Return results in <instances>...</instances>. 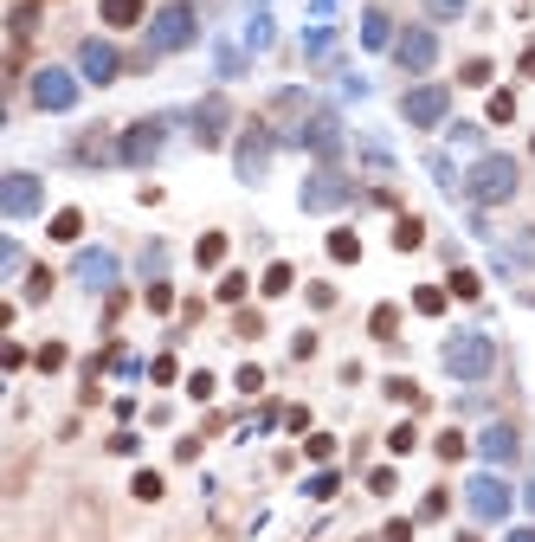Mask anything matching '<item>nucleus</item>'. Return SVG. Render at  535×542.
Instances as JSON below:
<instances>
[{
    "instance_id": "11",
    "label": "nucleus",
    "mask_w": 535,
    "mask_h": 542,
    "mask_svg": "<svg viewBox=\"0 0 535 542\" xmlns=\"http://www.w3.org/2000/svg\"><path fill=\"white\" fill-rule=\"evenodd\" d=\"M303 149L323 156V162H336V149H342V123H336L329 110H317L310 123H303Z\"/></svg>"
},
{
    "instance_id": "1",
    "label": "nucleus",
    "mask_w": 535,
    "mask_h": 542,
    "mask_svg": "<svg viewBox=\"0 0 535 542\" xmlns=\"http://www.w3.org/2000/svg\"><path fill=\"white\" fill-rule=\"evenodd\" d=\"M516 156H478L471 175H465V194L478 200V207H503V200H516Z\"/></svg>"
},
{
    "instance_id": "9",
    "label": "nucleus",
    "mask_w": 535,
    "mask_h": 542,
    "mask_svg": "<svg viewBox=\"0 0 535 542\" xmlns=\"http://www.w3.org/2000/svg\"><path fill=\"white\" fill-rule=\"evenodd\" d=\"M342 200H348V181H342L336 168H323V175L303 181V207H310V214H329V207H342Z\"/></svg>"
},
{
    "instance_id": "14",
    "label": "nucleus",
    "mask_w": 535,
    "mask_h": 542,
    "mask_svg": "<svg viewBox=\"0 0 535 542\" xmlns=\"http://www.w3.org/2000/svg\"><path fill=\"white\" fill-rule=\"evenodd\" d=\"M226 123H233V110H226V97H207V104L194 110V136H200V149H219Z\"/></svg>"
},
{
    "instance_id": "4",
    "label": "nucleus",
    "mask_w": 535,
    "mask_h": 542,
    "mask_svg": "<svg viewBox=\"0 0 535 542\" xmlns=\"http://www.w3.org/2000/svg\"><path fill=\"white\" fill-rule=\"evenodd\" d=\"M148 45H156V52H181V45H194V7H187V0H168V7L148 20Z\"/></svg>"
},
{
    "instance_id": "3",
    "label": "nucleus",
    "mask_w": 535,
    "mask_h": 542,
    "mask_svg": "<svg viewBox=\"0 0 535 542\" xmlns=\"http://www.w3.org/2000/svg\"><path fill=\"white\" fill-rule=\"evenodd\" d=\"M162 143H168V123H162V116L129 123V129H123V143H116V162H123V168H148V162L162 156Z\"/></svg>"
},
{
    "instance_id": "39",
    "label": "nucleus",
    "mask_w": 535,
    "mask_h": 542,
    "mask_svg": "<svg viewBox=\"0 0 535 542\" xmlns=\"http://www.w3.org/2000/svg\"><path fill=\"white\" fill-rule=\"evenodd\" d=\"M246 45H271V20H265V14L252 20V33H246Z\"/></svg>"
},
{
    "instance_id": "31",
    "label": "nucleus",
    "mask_w": 535,
    "mask_h": 542,
    "mask_svg": "<svg viewBox=\"0 0 535 542\" xmlns=\"http://www.w3.org/2000/svg\"><path fill=\"white\" fill-rule=\"evenodd\" d=\"M329 45H336V39H329V26H317L310 39H303V52H310V58H329Z\"/></svg>"
},
{
    "instance_id": "15",
    "label": "nucleus",
    "mask_w": 535,
    "mask_h": 542,
    "mask_svg": "<svg viewBox=\"0 0 535 542\" xmlns=\"http://www.w3.org/2000/svg\"><path fill=\"white\" fill-rule=\"evenodd\" d=\"M516 446H522V439H516V427H510V420H490V427L478 433V452H484L490 465H510V458H516Z\"/></svg>"
},
{
    "instance_id": "30",
    "label": "nucleus",
    "mask_w": 535,
    "mask_h": 542,
    "mask_svg": "<svg viewBox=\"0 0 535 542\" xmlns=\"http://www.w3.org/2000/svg\"><path fill=\"white\" fill-rule=\"evenodd\" d=\"M432 452H439V458H465V433H439Z\"/></svg>"
},
{
    "instance_id": "32",
    "label": "nucleus",
    "mask_w": 535,
    "mask_h": 542,
    "mask_svg": "<svg viewBox=\"0 0 535 542\" xmlns=\"http://www.w3.org/2000/svg\"><path fill=\"white\" fill-rule=\"evenodd\" d=\"M426 14L432 20H458V14H465V0H426Z\"/></svg>"
},
{
    "instance_id": "37",
    "label": "nucleus",
    "mask_w": 535,
    "mask_h": 542,
    "mask_svg": "<svg viewBox=\"0 0 535 542\" xmlns=\"http://www.w3.org/2000/svg\"><path fill=\"white\" fill-rule=\"evenodd\" d=\"M239 387H246V394H258V387H265V368H258V362H246V368H239Z\"/></svg>"
},
{
    "instance_id": "16",
    "label": "nucleus",
    "mask_w": 535,
    "mask_h": 542,
    "mask_svg": "<svg viewBox=\"0 0 535 542\" xmlns=\"http://www.w3.org/2000/svg\"><path fill=\"white\" fill-rule=\"evenodd\" d=\"M78 278H85V285H110V278H116V258H110V252H85V258H78Z\"/></svg>"
},
{
    "instance_id": "22",
    "label": "nucleus",
    "mask_w": 535,
    "mask_h": 542,
    "mask_svg": "<svg viewBox=\"0 0 535 542\" xmlns=\"http://www.w3.org/2000/svg\"><path fill=\"white\" fill-rule=\"evenodd\" d=\"M290 285H297V271H290L284 258H278V265H265V297H284Z\"/></svg>"
},
{
    "instance_id": "25",
    "label": "nucleus",
    "mask_w": 535,
    "mask_h": 542,
    "mask_svg": "<svg viewBox=\"0 0 535 542\" xmlns=\"http://www.w3.org/2000/svg\"><path fill=\"white\" fill-rule=\"evenodd\" d=\"M394 246H400V252H419V246H426V226H419V220H400V226H394Z\"/></svg>"
},
{
    "instance_id": "33",
    "label": "nucleus",
    "mask_w": 535,
    "mask_h": 542,
    "mask_svg": "<svg viewBox=\"0 0 535 542\" xmlns=\"http://www.w3.org/2000/svg\"><path fill=\"white\" fill-rule=\"evenodd\" d=\"M219 297H226V304L246 297V278H239V271H226V278H219Z\"/></svg>"
},
{
    "instance_id": "5",
    "label": "nucleus",
    "mask_w": 535,
    "mask_h": 542,
    "mask_svg": "<svg viewBox=\"0 0 535 542\" xmlns=\"http://www.w3.org/2000/svg\"><path fill=\"white\" fill-rule=\"evenodd\" d=\"M445 110H451V91H445V85H413L407 104H400V116H407L413 129H439Z\"/></svg>"
},
{
    "instance_id": "18",
    "label": "nucleus",
    "mask_w": 535,
    "mask_h": 542,
    "mask_svg": "<svg viewBox=\"0 0 535 542\" xmlns=\"http://www.w3.org/2000/svg\"><path fill=\"white\" fill-rule=\"evenodd\" d=\"M136 20H142V0H104V26L123 33V26H136Z\"/></svg>"
},
{
    "instance_id": "29",
    "label": "nucleus",
    "mask_w": 535,
    "mask_h": 542,
    "mask_svg": "<svg viewBox=\"0 0 535 542\" xmlns=\"http://www.w3.org/2000/svg\"><path fill=\"white\" fill-rule=\"evenodd\" d=\"M368 329H374V336H380V343H388V336H394V329H400V310H374V323H368Z\"/></svg>"
},
{
    "instance_id": "42",
    "label": "nucleus",
    "mask_w": 535,
    "mask_h": 542,
    "mask_svg": "<svg viewBox=\"0 0 535 542\" xmlns=\"http://www.w3.org/2000/svg\"><path fill=\"white\" fill-rule=\"evenodd\" d=\"M458 542H478V536H458Z\"/></svg>"
},
{
    "instance_id": "26",
    "label": "nucleus",
    "mask_w": 535,
    "mask_h": 542,
    "mask_svg": "<svg viewBox=\"0 0 535 542\" xmlns=\"http://www.w3.org/2000/svg\"><path fill=\"white\" fill-rule=\"evenodd\" d=\"M413 310H419V316H439V310H445V291H439V285H419V291H413Z\"/></svg>"
},
{
    "instance_id": "8",
    "label": "nucleus",
    "mask_w": 535,
    "mask_h": 542,
    "mask_svg": "<svg viewBox=\"0 0 535 542\" xmlns=\"http://www.w3.org/2000/svg\"><path fill=\"white\" fill-rule=\"evenodd\" d=\"M265 168H271V129L252 123L246 143H239V181H265Z\"/></svg>"
},
{
    "instance_id": "10",
    "label": "nucleus",
    "mask_w": 535,
    "mask_h": 542,
    "mask_svg": "<svg viewBox=\"0 0 535 542\" xmlns=\"http://www.w3.org/2000/svg\"><path fill=\"white\" fill-rule=\"evenodd\" d=\"M394 58L407 65V72H432V58H439V39H432L426 26H413V33H400V39H394Z\"/></svg>"
},
{
    "instance_id": "24",
    "label": "nucleus",
    "mask_w": 535,
    "mask_h": 542,
    "mask_svg": "<svg viewBox=\"0 0 535 542\" xmlns=\"http://www.w3.org/2000/svg\"><path fill=\"white\" fill-rule=\"evenodd\" d=\"M445 291H451V297H465V304H471V297H478L484 285H478V271H465V265H458V271H451V285H445Z\"/></svg>"
},
{
    "instance_id": "34",
    "label": "nucleus",
    "mask_w": 535,
    "mask_h": 542,
    "mask_svg": "<svg viewBox=\"0 0 535 542\" xmlns=\"http://www.w3.org/2000/svg\"><path fill=\"white\" fill-rule=\"evenodd\" d=\"M510 116H516V97L497 91V97H490V123H510Z\"/></svg>"
},
{
    "instance_id": "13",
    "label": "nucleus",
    "mask_w": 535,
    "mask_h": 542,
    "mask_svg": "<svg viewBox=\"0 0 535 542\" xmlns=\"http://www.w3.org/2000/svg\"><path fill=\"white\" fill-rule=\"evenodd\" d=\"M78 72H85L91 85H110V78H116V45L85 39V45H78Z\"/></svg>"
},
{
    "instance_id": "2",
    "label": "nucleus",
    "mask_w": 535,
    "mask_h": 542,
    "mask_svg": "<svg viewBox=\"0 0 535 542\" xmlns=\"http://www.w3.org/2000/svg\"><path fill=\"white\" fill-rule=\"evenodd\" d=\"M445 375H458V381H484L490 368H497V349H490V336H478V329H458L451 343H445Z\"/></svg>"
},
{
    "instance_id": "36",
    "label": "nucleus",
    "mask_w": 535,
    "mask_h": 542,
    "mask_svg": "<svg viewBox=\"0 0 535 542\" xmlns=\"http://www.w3.org/2000/svg\"><path fill=\"white\" fill-rule=\"evenodd\" d=\"M148 310H175V291L156 278V285H148Z\"/></svg>"
},
{
    "instance_id": "28",
    "label": "nucleus",
    "mask_w": 535,
    "mask_h": 542,
    "mask_svg": "<svg viewBox=\"0 0 535 542\" xmlns=\"http://www.w3.org/2000/svg\"><path fill=\"white\" fill-rule=\"evenodd\" d=\"M129 491H136L142 504H156V497H162V478H156V471H136V485H129Z\"/></svg>"
},
{
    "instance_id": "41",
    "label": "nucleus",
    "mask_w": 535,
    "mask_h": 542,
    "mask_svg": "<svg viewBox=\"0 0 535 542\" xmlns=\"http://www.w3.org/2000/svg\"><path fill=\"white\" fill-rule=\"evenodd\" d=\"M510 542H535V529H516V536H510Z\"/></svg>"
},
{
    "instance_id": "6",
    "label": "nucleus",
    "mask_w": 535,
    "mask_h": 542,
    "mask_svg": "<svg viewBox=\"0 0 535 542\" xmlns=\"http://www.w3.org/2000/svg\"><path fill=\"white\" fill-rule=\"evenodd\" d=\"M465 504H471L478 523H503V517H510V485H503V478H471V485H465Z\"/></svg>"
},
{
    "instance_id": "19",
    "label": "nucleus",
    "mask_w": 535,
    "mask_h": 542,
    "mask_svg": "<svg viewBox=\"0 0 535 542\" xmlns=\"http://www.w3.org/2000/svg\"><path fill=\"white\" fill-rule=\"evenodd\" d=\"M329 258H336V265H355V258H361V239H355L348 226H336V233H329Z\"/></svg>"
},
{
    "instance_id": "38",
    "label": "nucleus",
    "mask_w": 535,
    "mask_h": 542,
    "mask_svg": "<svg viewBox=\"0 0 535 542\" xmlns=\"http://www.w3.org/2000/svg\"><path fill=\"white\" fill-rule=\"evenodd\" d=\"M465 85H490V58H471L465 65Z\"/></svg>"
},
{
    "instance_id": "21",
    "label": "nucleus",
    "mask_w": 535,
    "mask_h": 542,
    "mask_svg": "<svg viewBox=\"0 0 535 542\" xmlns=\"http://www.w3.org/2000/svg\"><path fill=\"white\" fill-rule=\"evenodd\" d=\"M503 258H510V265H516V271H535V233H516V239H510V252H503Z\"/></svg>"
},
{
    "instance_id": "35",
    "label": "nucleus",
    "mask_w": 535,
    "mask_h": 542,
    "mask_svg": "<svg viewBox=\"0 0 535 542\" xmlns=\"http://www.w3.org/2000/svg\"><path fill=\"white\" fill-rule=\"evenodd\" d=\"M413 446H419L413 427H394V433H388V452H413Z\"/></svg>"
},
{
    "instance_id": "27",
    "label": "nucleus",
    "mask_w": 535,
    "mask_h": 542,
    "mask_svg": "<svg viewBox=\"0 0 535 542\" xmlns=\"http://www.w3.org/2000/svg\"><path fill=\"white\" fill-rule=\"evenodd\" d=\"M388 400H400V406H419L426 394H419V381H407V375H394V381H388Z\"/></svg>"
},
{
    "instance_id": "40",
    "label": "nucleus",
    "mask_w": 535,
    "mask_h": 542,
    "mask_svg": "<svg viewBox=\"0 0 535 542\" xmlns=\"http://www.w3.org/2000/svg\"><path fill=\"white\" fill-rule=\"evenodd\" d=\"M39 368H45V375H52V368H65V349H58V343H45V349H39Z\"/></svg>"
},
{
    "instance_id": "23",
    "label": "nucleus",
    "mask_w": 535,
    "mask_h": 542,
    "mask_svg": "<svg viewBox=\"0 0 535 542\" xmlns=\"http://www.w3.org/2000/svg\"><path fill=\"white\" fill-rule=\"evenodd\" d=\"M194 258H200V265L213 271V265L226 258V233H200V246H194Z\"/></svg>"
},
{
    "instance_id": "7",
    "label": "nucleus",
    "mask_w": 535,
    "mask_h": 542,
    "mask_svg": "<svg viewBox=\"0 0 535 542\" xmlns=\"http://www.w3.org/2000/svg\"><path fill=\"white\" fill-rule=\"evenodd\" d=\"M33 104L39 110H71L78 104V78L58 72V65H45V72H33Z\"/></svg>"
},
{
    "instance_id": "12",
    "label": "nucleus",
    "mask_w": 535,
    "mask_h": 542,
    "mask_svg": "<svg viewBox=\"0 0 535 542\" xmlns=\"http://www.w3.org/2000/svg\"><path fill=\"white\" fill-rule=\"evenodd\" d=\"M0 207H7L14 220L39 214V181H33V175H7V181H0Z\"/></svg>"
},
{
    "instance_id": "17",
    "label": "nucleus",
    "mask_w": 535,
    "mask_h": 542,
    "mask_svg": "<svg viewBox=\"0 0 535 542\" xmlns=\"http://www.w3.org/2000/svg\"><path fill=\"white\" fill-rule=\"evenodd\" d=\"M388 39H394V20H388V14H361V45H368V52H380Z\"/></svg>"
},
{
    "instance_id": "20",
    "label": "nucleus",
    "mask_w": 535,
    "mask_h": 542,
    "mask_svg": "<svg viewBox=\"0 0 535 542\" xmlns=\"http://www.w3.org/2000/svg\"><path fill=\"white\" fill-rule=\"evenodd\" d=\"M78 233H85V214H78V207H65V214H52V239H58V246H71Z\"/></svg>"
}]
</instances>
